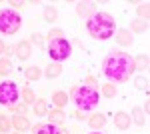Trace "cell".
Instances as JSON below:
<instances>
[{
  "label": "cell",
  "mask_w": 150,
  "mask_h": 134,
  "mask_svg": "<svg viewBox=\"0 0 150 134\" xmlns=\"http://www.w3.org/2000/svg\"><path fill=\"white\" fill-rule=\"evenodd\" d=\"M136 72L134 68V56L122 50H112L102 60V74L112 84H122L128 82V78Z\"/></svg>",
  "instance_id": "6da1fadb"
},
{
  "label": "cell",
  "mask_w": 150,
  "mask_h": 134,
  "mask_svg": "<svg viewBox=\"0 0 150 134\" xmlns=\"http://www.w3.org/2000/svg\"><path fill=\"white\" fill-rule=\"evenodd\" d=\"M86 30L94 40H110L116 34V22L112 14L96 12L90 18H86Z\"/></svg>",
  "instance_id": "7a4b0ae2"
},
{
  "label": "cell",
  "mask_w": 150,
  "mask_h": 134,
  "mask_svg": "<svg viewBox=\"0 0 150 134\" xmlns=\"http://www.w3.org/2000/svg\"><path fill=\"white\" fill-rule=\"evenodd\" d=\"M68 96L76 104V110H80V112L94 110L98 106V102H100V92L96 88H92V86H86V84L84 86H72Z\"/></svg>",
  "instance_id": "3957f363"
},
{
  "label": "cell",
  "mask_w": 150,
  "mask_h": 134,
  "mask_svg": "<svg viewBox=\"0 0 150 134\" xmlns=\"http://www.w3.org/2000/svg\"><path fill=\"white\" fill-rule=\"evenodd\" d=\"M48 56H50L52 62L62 64L64 60H68L70 56H72V44L64 36L62 38H54V40L48 42Z\"/></svg>",
  "instance_id": "277c9868"
},
{
  "label": "cell",
  "mask_w": 150,
  "mask_h": 134,
  "mask_svg": "<svg viewBox=\"0 0 150 134\" xmlns=\"http://www.w3.org/2000/svg\"><path fill=\"white\" fill-rule=\"evenodd\" d=\"M20 26H22V18L16 10H10V8L0 10V32L4 36L16 34L20 30Z\"/></svg>",
  "instance_id": "5b68a950"
},
{
  "label": "cell",
  "mask_w": 150,
  "mask_h": 134,
  "mask_svg": "<svg viewBox=\"0 0 150 134\" xmlns=\"http://www.w3.org/2000/svg\"><path fill=\"white\" fill-rule=\"evenodd\" d=\"M20 98V92H18V86H16V82H12V80H4V82H0V104L2 106H14L16 102Z\"/></svg>",
  "instance_id": "8992f818"
},
{
  "label": "cell",
  "mask_w": 150,
  "mask_h": 134,
  "mask_svg": "<svg viewBox=\"0 0 150 134\" xmlns=\"http://www.w3.org/2000/svg\"><path fill=\"white\" fill-rule=\"evenodd\" d=\"M32 134H62V128L50 122H38L32 126Z\"/></svg>",
  "instance_id": "52a82bcc"
},
{
  "label": "cell",
  "mask_w": 150,
  "mask_h": 134,
  "mask_svg": "<svg viewBox=\"0 0 150 134\" xmlns=\"http://www.w3.org/2000/svg\"><path fill=\"white\" fill-rule=\"evenodd\" d=\"M114 126L118 128V130H128L130 126H132V118H130V114L124 110L116 112L114 114Z\"/></svg>",
  "instance_id": "ba28073f"
},
{
  "label": "cell",
  "mask_w": 150,
  "mask_h": 134,
  "mask_svg": "<svg viewBox=\"0 0 150 134\" xmlns=\"http://www.w3.org/2000/svg\"><path fill=\"white\" fill-rule=\"evenodd\" d=\"M14 52L18 56V60H28L30 56H32V44L28 42V40H20L16 48H14Z\"/></svg>",
  "instance_id": "9c48e42d"
},
{
  "label": "cell",
  "mask_w": 150,
  "mask_h": 134,
  "mask_svg": "<svg viewBox=\"0 0 150 134\" xmlns=\"http://www.w3.org/2000/svg\"><path fill=\"white\" fill-rule=\"evenodd\" d=\"M114 38H116V42H118L120 46H126V48H130V46L134 44V36L128 32V28H120V30H116Z\"/></svg>",
  "instance_id": "30bf717a"
},
{
  "label": "cell",
  "mask_w": 150,
  "mask_h": 134,
  "mask_svg": "<svg viewBox=\"0 0 150 134\" xmlns=\"http://www.w3.org/2000/svg\"><path fill=\"white\" fill-rule=\"evenodd\" d=\"M88 126L92 128L94 132H100L104 126H106V116L104 114H100V112H96V114H92V116H88Z\"/></svg>",
  "instance_id": "8fae6325"
},
{
  "label": "cell",
  "mask_w": 150,
  "mask_h": 134,
  "mask_svg": "<svg viewBox=\"0 0 150 134\" xmlns=\"http://www.w3.org/2000/svg\"><path fill=\"white\" fill-rule=\"evenodd\" d=\"M12 128H16V132H26V130H30V120L26 118V114H14V118H12Z\"/></svg>",
  "instance_id": "7c38bea8"
},
{
  "label": "cell",
  "mask_w": 150,
  "mask_h": 134,
  "mask_svg": "<svg viewBox=\"0 0 150 134\" xmlns=\"http://www.w3.org/2000/svg\"><path fill=\"white\" fill-rule=\"evenodd\" d=\"M74 12H76L78 16H84V14H86V16L90 18L92 14H96V4H94V2H78V4L74 6Z\"/></svg>",
  "instance_id": "4fadbf2b"
},
{
  "label": "cell",
  "mask_w": 150,
  "mask_h": 134,
  "mask_svg": "<svg viewBox=\"0 0 150 134\" xmlns=\"http://www.w3.org/2000/svg\"><path fill=\"white\" fill-rule=\"evenodd\" d=\"M70 96L64 92V90H56V92H52V104L56 106L58 110H64V106L68 104Z\"/></svg>",
  "instance_id": "5bb4252c"
},
{
  "label": "cell",
  "mask_w": 150,
  "mask_h": 134,
  "mask_svg": "<svg viewBox=\"0 0 150 134\" xmlns=\"http://www.w3.org/2000/svg\"><path fill=\"white\" fill-rule=\"evenodd\" d=\"M46 116H48V122H50V124H56V126L64 124V120H66V112H64V110H58V108L48 110Z\"/></svg>",
  "instance_id": "9a60e30c"
},
{
  "label": "cell",
  "mask_w": 150,
  "mask_h": 134,
  "mask_svg": "<svg viewBox=\"0 0 150 134\" xmlns=\"http://www.w3.org/2000/svg\"><path fill=\"white\" fill-rule=\"evenodd\" d=\"M130 118H132V122L136 124V126H146V122H148V120H146L148 116L144 114V110H142L140 106H134V108H132V114H130Z\"/></svg>",
  "instance_id": "2e32d148"
},
{
  "label": "cell",
  "mask_w": 150,
  "mask_h": 134,
  "mask_svg": "<svg viewBox=\"0 0 150 134\" xmlns=\"http://www.w3.org/2000/svg\"><path fill=\"white\" fill-rule=\"evenodd\" d=\"M42 18H44L48 24H54V22L58 20V10H56V6H52V4L44 6V8H42Z\"/></svg>",
  "instance_id": "e0dca14e"
},
{
  "label": "cell",
  "mask_w": 150,
  "mask_h": 134,
  "mask_svg": "<svg viewBox=\"0 0 150 134\" xmlns=\"http://www.w3.org/2000/svg\"><path fill=\"white\" fill-rule=\"evenodd\" d=\"M20 96H22V100H24V104H26V106H34V102L38 100V98H36L34 88H30V86H22Z\"/></svg>",
  "instance_id": "ac0fdd59"
},
{
  "label": "cell",
  "mask_w": 150,
  "mask_h": 134,
  "mask_svg": "<svg viewBox=\"0 0 150 134\" xmlns=\"http://www.w3.org/2000/svg\"><path fill=\"white\" fill-rule=\"evenodd\" d=\"M42 74H44L48 80L58 78V76L62 74V64H58V62H52V64H48V66H46V70H44Z\"/></svg>",
  "instance_id": "d6986e66"
},
{
  "label": "cell",
  "mask_w": 150,
  "mask_h": 134,
  "mask_svg": "<svg viewBox=\"0 0 150 134\" xmlns=\"http://www.w3.org/2000/svg\"><path fill=\"white\" fill-rule=\"evenodd\" d=\"M32 110H34V116H38V118L46 116V114H48V100L38 98V100L34 102V106H32Z\"/></svg>",
  "instance_id": "ffe728a7"
},
{
  "label": "cell",
  "mask_w": 150,
  "mask_h": 134,
  "mask_svg": "<svg viewBox=\"0 0 150 134\" xmlns=\"http://www.w3.org/2000/svg\"><path fill=\"white\" fill-rule=\"evenodd\" d=\"M146 30H148V22L140 20V18L130 22V34H144Z\"/></svg>",
  "instance_id": "44dd1931"
},
{
  "label": "cell",
  "mask_w": 150,
  "mask_h": 134,
  "mask_svg": "<svg viewBox=\"0 0 150 134\" xmlns=\"http://www.w3.org/2000/svg\"><path fill=\"white\" fill-rule=\"evenodd\" d=\"M24 76H26V80L36 82V80H40V76H42V70H40L38 66H28L26 70H24Z\"/></svg>",
  "instance_id": "7402d4cb"
},
{
  "label": "cell",
  "mask_w": 150,
  "mask_h": 134,
  "mask_svg": "<svg viewBox=\"0 0 150 134\" xmlns=\"http://www.w3.org/2000/svg\"><path fill=\"white\" fill-rule=\"evenodd\" d=\"M134 68L136 70H148V54H138L134 56Z\"/></svg>",
  "instance_id": "603a6c76"
},
{
  "label": "cell",
  "mask_w": 150,
  "mask_h": 134,
  "mask_svg": "<svg viewBox=\"0 0 150 134\" xmlns=\"http://www.w3.org/2000/svg\"><path fill=\"white\" fill-rule=\"evenodd\" d=\"M136 14H138L140 20L148 22V16H150V6H148V2H142V4H138V6H136Z\"/></svg>",
  "instance_id": "cb8c5ba5"
},
{
  "label": "cell",
  "mask_w": 150,
  "mask_h": 134,
  "mask_svg": "<svg viewBox=\"0 0 150 134\" xmlns=\"http://www.w3.org/2000/svg\"><path fill=\"white\" fill-rule=\"evenodd\" d=\"M102 94L106 96V98H114L116 94H118V88H116V84H112V82H106L102 86Z\"/></svg>",
  "instance_id": "d4e9b609"
},
{
  "label": "cell",
  "mask_w": 150,
  "mask_h": 134,
  "mask_svg": "<svg viewBox=\"0 0 150 134\" xmlns=\"http://www.w3.org/2000/svg\"><path fill=\"white\" fill-rule=\"evenodd\" d=\"M12 72V62L8 58H0V76H8Z\"/></svg>",
  "instance_id": "484cf974"
},
{
  "label": "cell",
  "mask_w": 150,
  "mask_h": 134,
  "mask_svg": "<svg viewBox=\"0 0 150 134\" xmlns=\"http://www.w3.org/2000/svg\"><path fill=\"white\" fill-rule=\"evenodd\" d=\"M12 128V118H8L6 114H0V132H10Z\"/></svg>",
  "instance_id": "4316f807"
},
{
  "label": "cell",
  "mask_w": 150,
  "mask_h": 134,
  "mask_svg": "<svg viewBox=\"0 0 150 134\" xmlns=\"http://www.w3.org/2000/svg\"><path fill=\"white\" fill-rule=\"evenodd\" d=\"M134 86L138 90H148V78L146 76H136L134 78Z\"/></svg>",
  "instance_id": "83f0119b"
},
{
  "label": "cell",
  "mask_w": 150,
  "mask_h": 134,
  "mask_svg": "<svg viewBox=\"0 0 150 134\" xmlns=\"http://www.w3.org/2000/svg\"><path fill=\"white\" fill-rule=\"evenodd\" d=\"M62 36H64V30H62V28H52V30L48 32V36H44V38L50 42V40H54V38H62Z\"/></svg>",
  "instance_id": "f1b7e54d"
},
{
  "label": "cell",
  "mask_w": 150,
  "mask_h": 134,
  "mask_svg": "<svg viewBox=\"0 0 150 134\" xmlns=\"http://www.w3.org/2000/svg\"><path fill=\"white\" fill-rule=\"evenodd\" d=\"M44 36L40 32H32V42H34V46H38V48H44Z\"/></svg>",
  "instance_id": "f546056e"
},
{
  "label": "cell",
  "mask_w": 150,
  "mask_h": 134,
  "mask_svg": "<svg viewBox=\"0 0 150 134\" xmlns=\"http://www.w3.org/2000/svg\"><path fill=\"white\" fill-rule=\"evenodd\" d=\"M26 108H28L26 104H14V106H10V110L14 112V114H24V112H26Z\"/></svg>",
  "instance_id": "4dcf8cb0"
},
{
  "label": "cell",
  "mask_w": 150,
  "mask_h": 134,
  "mask_svg": "<svg viewBox=\"0 0 150 134\" xmlns=\"http://www.w3.org/2000/svg\"><path fill=\"white\" fill-rule=\"evenodd\" d=\"M8 6H10V10H14V8H22L24 2H20V0H18V2H16V0H10V2H8Z\"/></svg>",
  "instance_id": "1f68e13d"
},
{
  "label": "cell",
  "mask_w": 150,
  "mask_h": 134,
  "mask_svg": "<svg viewBox=\"0 0 150 134\" xmlns=\"http://www.w3.org/2000/svg\"><path fill=\"white\" fill-rule=\"evenodd\" d=\"M74 118H76V120H88L86 112H80V110H76V112H74Z\"/></svg>",
  "instance_id": "d6a6232c"
},
{
  "label": "cell",
  "mask_w": 150,
  "mask_h": 134,
  "mask_svg": "<svg viewBox=\"0 0 150 134\" xmlns=\"http://www.w3.org/2000/svg\"><path fill=\"white\" fill-rule=\"evenodd\" d=\"M86 86H92V88H96V78H94V76H86Z\"/></svg>",
  "instance_id": "836d02e7"
},
{
  "label": "cell",
  "mask_w": 150,
  "mask_h": 134,
  "mask_svg": "<svg viewBox=\"0 0 150 134\" xmlns=\"http://www.w3.org/2000/svg\"><path fill=\"white\" fill-rule=\"evenodd\" d=\"M148 110H150V100H146L144 102V114L148 116Z\"/></svg>",
  "instance_id": "e575fe53"
},
{
  "label": "cell",
  "mask_w": 150,
  "mask_h": 134,
  "mask_svg": "<svg viewBox=\"0 0 150 134\" xmlns=\"http://www.w3.org/2000/svg\"><path fill=\"white\" fill-rule=\"evenodd\" d=\"M4 50H6V46H4V42H2V40H0V56L4 54Z\"/></svg>",
  "instance_id": "d590c367"
},
{
  "label": "cell",
  "mask_w": 150,
  "mask_h": 134,
  "mask_svg": "<svg viewBox=\"0 0 150 134\" xmlns=\"http://www.w3.org/2000/svg\"><path fill=\"white\" fill-rule=\"evenodd\" d=\"M90 134H102V132H94V130H92V132H90Z\"/></svg>",
  "instance_id": "8d00e7d4"
},
{
  "label": "cell",
  "mask_w": 150,
  "mask_h": 134,
  "mask_svg": "<svg viewBox=\"0 0 150 134\" xmlns=\"http://www.w3.org/2000/svg\"><path fill=\"white\" fill-rule=\"evenodd\" d=\"M62 134H68V130H62Z\"/></svg>",
  "instance_id": "74e56055"
},
{
  "label": "cell",
  "mask_w": 150,
  "mask_h": 134,
  "mask_svg": "<svg viewBox=\"0 0 150 134\" xmlns=\"http://www.w3.org/2000/svg\"><path fill=\"white\" fill-rule=\"evenodd\" d=\"M14 134H18V132H14Z\"/></svg>",
  "instance_id": "f35d334b"
}]
</instances>
